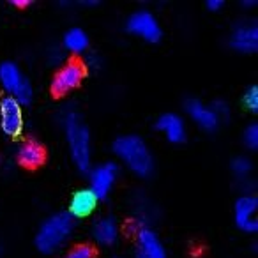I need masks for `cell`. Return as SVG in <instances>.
Segmentation results:
<instances>
[{
    "mask_svg": "<svg viewBox=\"0 0 258 258\" xmlns=\"http://www.w3.org/2000/svg\"><path fill=\"white\" fill-rule=\"evenodd\" d=\"M186 110H187V113L191 115V118H193L198 125H202L204 129L211 131V129L218 127L219 117L216 115V111L212 110V106H209V104L202 103V101H198V99H189L186 103Z\"/></svg>",
    "mask_w": 258,
    "mask_h": 258,
    "instance_id": "7c38bea8",
    "label": "cell"
},
{
    "mask_svg": "<svg viewBox=\"0 0 258 258\" xmlns=\"http://www.w3.org/2000/svg\"><path fill=\"white\" fill-rule=\"evenodd\" d=\"M212 110L216 111V115H218L219 118L226 117V115H228V106H226V104L223 103V101H218V103L212 104Z\"/></svg>",
    "mask_w": 258,
    "mask_h": 258,
    "instance_id": "7402d4cb",
    "label": "cell"
},
{
    "mask_svg": "<svg viewBox=\"0 0 258 258\" xmlns=\"http://www.w3.org/2000/svg\"><path fill=\"white\" fill-rule=\"evenodd\" d=\"M0 83L6 89L8 96L15 97L20 104L29 103L32 99V85L15 62L0 64Z\"/></svg>",
    "mask_w": 258,
    "mask_h": 258,
    "instance_id": "277c9868",
    "label": "cell"
},
{
    "mask_svg": "<svg viewBox=\"0 0 258 258\" xmlns=\"http://www.w3.org/2000/svg\"><path fill=\"white\" fill-rule=\"evenodd\" d=\"M73 228H75V223L71 216L68 212H57L39 226L36 235V246L43 253H53L64 246L66 240L73 233Z\"/></svg>",
    "mask_w": 258,
    "mask_h": 258,
    "instance_id": "3957f363",
    "label": "cell"
},
{
    "mask_svg": "<svg viewBox=\"0 0 258 258\" xmlns=\"http://www.w3.org/2000/svg\"><path fill=\"white\" fill-rule=\"evenodd\" d=\"M256 209H258V198L254 195H242L235 202V223L244 232L254 233L258 230L256 221Z\"/></svg>",
    "mask_w": 258,
    "mask_h": 258,
    "instance_id": "9c48e42d",
    "label": "cell"
},
{
    "mask_svg": "<svg viewBox=\"0 0 258 258\" xmlns=\"http://www.w3.org/2000/svg\"><path fill=\"white\" fill-rule=\"evenodd\" d=\"M13 4L18 6V8H25V6H29L30 2L29 0H13Z\"/></svg>",
    "mask_w": 258,
    "mask_h": 258,
    "instance_id": "cb8c5ba5",
    "label": "cell"
},
{
    "mask_svg": "<svg viewBox=\"0 0 258 258\" xmlns=\"http://www.w3.org/2000/svg\"><path fill=\"white\" fill-rule=\"evenodd\" d=\"M113 151L137 175L147 177L154 170V158L149 145L138 135H122L113 142Z\"/></svg>",
    "mask_w": 258,
    "mask_h": 258,
    "instance_id": "6da1fadb",
    "label": "cell"
},
{
    "mask_svg": "<svg viewBox=\"0 0 258 258\" xmlns=\"http://www.w3.org/2000/svg\"><path fill=\"white\" fill-rule=\"evenodd\" d=\"M66 125V138H68L69 151H71L73 161L76 163L82 172H87L90 168V133L80 115L75 110L68 111L64 115Z\"/></svg>",
    "mask_w": 258,
    "mask_h": 258,
    "instance_id": "7a4b0ae2",
    "label": "cell"
},
{
    "mask_svg": "<svg viewBox=\"0 0 258 258\" xmlns=\"http://www.w3.org/2000/svg\"><path fill=\"white\" fill-rule=\"evenodd\" d=\"M207 8L212 9V11H218V9L223 8V0H209V2H207Z\"/></svg>",
    "mask_w": 258,
    "mask_h": 258,
    "instance_id": "603a6c76",
    "label": "cell"
},
{
    "mask_svg": "<svg viewBox=\"0 0 258 258\" xmlns=\"http://www.w3.org/2000/svg\"><path fill=\"white\" fill-rule=\"evenodd\" d=\"M230 43L235 50L239 51H256L258 48V25L254 22H240L233 29Z\"/></svg>",
    "mask_w": 258,
    "mask_h": 258,
    "instance_id": "8fae6325",
    "label": "cell"
},
{
    "mask_svg": "<svg viewBox=\"0 0 258 258\" xmlns=\"http://www.w3.org/2000/svg\"><path fill=\"white\" fill-rule=\"evenodd\" d=\"M137 258H166V251L158 233L149 226L137 230Z\"/></svg>",
    "mask_w": 258,
    "mask_h": 258,
    "instance_id": "30bf717a",
    "label": "cell"
},
{
    "mask_svg": "<svg viewBox=\"0 0 258 258\" xmlns=\"http://www.w3.org/2000/svg\"><path fill=\"white\" fill-rule=\"evenodd\" d=\"M127 29L138 37L147 41H158L161 37V27L156 16L147 9H138L127 18Z\"/></svg>",
    "mask_w": 258,
    "mask_h": 258,
    "instance_id": "8992f818",
    "label": "cell"
},
{
    "mask_svg": "<svg viewBox=\"0 0 258 258\" xmlns=\"http://www.w3.org/2000/svg\"><path fill=\"white\" fill-rule=\"evenodd\" d=\"M242 6H246V8H251V6H254V0H246V2H242Z\"/></svg>",
    "mask_w": 258,
    "mask_h": 258,
    "instance_id": "d4e9b609",
    "label": "cell"
},
{
    "mask_svg": "<svg viewBox=\"0 0 258 258\" xmlns=\"http://www.w3.org/2000/svg\"><path fill=\"white\" fill-rule=\"evenodd\" d=\"M0 127L8 137H18L23 131L22 104L11 96L0 99Z\"/></svg>",
    "mask_w": 258,
    "mask_h": 258,
    "instance_id": "5b68a950",
    "label": "cell"
},
{
    "mask_svg": "<svg viewBox=\"0 0 258 258\" xmlns=\"http://www.w3.org/2000/svg\"><path fill=\"white\" fill-rule=\"evenodd\" d=\"M118 235V228L117 223L111 218H101L94 223V239L99 244H104V246H110L117 240Z\"/></svg>",
    "mask_w": 258,
    "mask_h": 258,
    "instance_id": "2e32d148",
    "label": "cell"
},
{
    "mask_svg": "<svg viewBox=\"0 0 258 258\" xmlns=\"http://www.w3.org/2000/svg\"><path fill=\"white\" fill-rule=\"evenodd\" d=\"M242 103H244V106H246L249 111H253V113L258 110V89H256V85H251L249 89L244 92Z\"/></svg>",
    "mask_w": 258,
    "mask_h": 258,
    "instance_id": "ffe728a7",
    "label": "cell"
},
{
    "mask_svg": "<svg viewBox=\"0 0 258 258\" xmlns=\"http://www.w3.org/2000/svg\"><path fill=\"white\" fill-rule=\"evenodd\" d=\"M64 258H94V247L89 244H78L66 253Z\"/></svg>",
    "mask_w": 258,
    "mask_h": 258,
    "instance_id": "d6986e66",
    "label": "cell"
},
{
    "mask_svg": "<svg viewBox=\"0 0 258 258\" xmlns=\"http://www.w3.org/2000/svg\"><path fill=\"white\" fill-rule=\"evenodd\" d=\"M83 75H85V68L80 64L78 60L66 62L53 76V82H51V89L57 94H66L69 90L76 89V87L82 83Z\"/></svg>",
    "mask_w": 258,
    "mask_h": 258,
    "instance_id": "52a82bcc",
    "label": "cell"
},
{
    "mask_svg": "<svg viewBox=\"0 0 258 258\" xmlns=\"http://www.w3.org/2000/svg\"><path fill=\"white\" fill-rule=\"evenodd\" d=\"M156 127L173 144H179L186 138V124L177 113H163L156 122Z\"/></svg>",
    "mask_w": 258,
    "mask_h": 258,
    "instance_id": "5bb4252c",
    "label": "cell"
},
{
    "mask_svg": "<svg viewBox=\"0 0 258 258\" xmlns=\"http://www.w3.org/2000/svg\"><path fill=\"white\" fill-rule=\"evenodd\" d=\"M97 200H99V198H97L89 187L78 189L71 197L68 214L71 216V218H85V216L94 212V209L97 207Z\"/></svg>",
    "mask_w": 258,
    "mask_h": 258,
    "instance_id": "4fadbf2b",
    "label": "cell"
},
{
    "mask_svg": "<svg viewBox=\"0 0 258 258\" xmlns=\"http://www.w3.org/2000/svg\"><path fill=\"white\" fill-rule=\"evenodd\" d=\"M244 144L249 149H256L258 147V124H249L244 129Z\"/></svg>",
    "mask_w": 258,
    "mask_h": 258,
    "instance_id": "44dd1931",
    "label": "cell"
},
{
    "mask_svg": "<svg viewBox=\"0 0 258 258\" xmlns=\"http://www.w3.org/2000/svg\"><path fill=\"white\" fill-rule=\"evenodd\" d=\"M232 170H233V173H235L237 177H240V179H246V177L251 173V170H253V165H251V161L247 158L240 156V158H235L232 161Z\"/></svg>",
    "mask_w": 258,
    "mask_h": 258,
    "instance_id": "ac0fdd59",
    "label": "cell"
},
{
    "mask_svg": "<svg viewBox=\"0 0 258 258\" xmlns=\"http://www.w3.org/2000/svg\"><path fill=\"white\" fill-rule=\"evenodd\" d=\"M118 175V166L115 163H101L90 172V187L89 189L97 198H104L111 191L115 179Z\"/></svg>",
    "mask_w": 258,
    "mask_h": 258,
    "instance_id": "ba28073f",
    "label": "cell"
},
{
    "mask_svg": "<svg viewBox=\"0 0 258 258\" xmlns=\"http://www.w3.org/2000/svg\"><path fill=\"white\" fill-rule=\"evenodd\" d=\"M18 159L23 166L36 168L44 161V149L39 142L36 140H25L18 149Z\"/></svg>",
    "mask_w": 258,
    "mask_h": 258,
    "instance_id": "9a60e30c",
    "label": "cell"
},
{
    "mask_svg": "<svg viewBox=\"0 0 258 258\" xmlns=\"http://www.w3.org/2000/svg\"><path fill=\"white\" fill-rule=\"evenodd\" d=\"M64 46L73 53H82L89 48V36L85 34V30L73 27L66 32L64 36Z\"/></svg>",
    "mask_w": 258,
    "mask_h": 258,
    "instance_id": "e0dca14e",
    "label": "cell"
}]
</instances>
